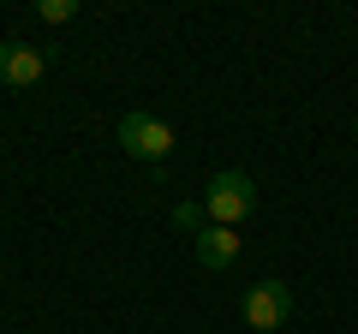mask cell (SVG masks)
Listing matches in <instances>:
<instances>
[{"label":"cell","mask_w":358,"mask_h":334,"mask_svg":"<svg viewBox=\"0 0 358 334\" xmlns=\"http://www.w3.org/2000/svg\"><path fill=\"white\" fill-rule=\"evenodd\" d=\"M251 209H257V185L239 167H227V173H215V180L203 185V215L215 221V227H239V221H251Z\"/></svg>","instance_id":"cell-1"},{"label":"cell","mask_w":358,"mask_h":334,"mask_svg":"<svg viewBox=\"0 0 358 334\" xmlns=\"http://www.w3.org/2000/svg\"><path fill=\"white\" fill-rule=\"evenodd\" d=\"M239 317H245V328H251V334H275L287 317H293V286H287L281 275H268V281L245 286V298H239Z\"/></svg>","instance_id":"cell-2"},{"label":"cell","mask_w":358,"mask_h":334,"mask_svg":"<svg viewBox=\"0 0 358 334\" xmlns=\"http://www.w3.org/2000/svg\"><path fill=\"white\" fill-rule=\"evenodd\" d=\"M120 143H126V155L162 167L167 155H173L179 138H173V126H167V119H155V114H126V119H120Z\"/></svg>","instance_id":"cell-3"},{"label":"cell","mask_w":358,"mask_h":334,"mask_svg":"<svg viewBox=\"0 0 358 334\" xmlns=\"http://www.w3.org/2000/svg\"><path fill=\"white\" fill-rule=\"evenodd\" d=\"M192 251H197V269H209V275L233 269V263H239V227H215V221H203L197 239H192Z\"/></svg>","instance_id":"cell-4"},{"label":"cell","mask_w":358,"mask_h":334,"mask_svg":"<svg viewBox=\"0 0 358 334\" xmlns=\"http://www.w3.org/2000/svg\"><path fill=\"white\" fill-rule=\"evenodd\" d=\"M42 72H48L42 48H30V42H0V84L30 90V84H42Z\"/></svg>","instance_id":"cell-5"},{"label":"cell","mask_w":358,"mask_h":334,"mask_svg":"<svg viewBox=\"0 0 358 334\" xmlns=\"http://www.w3.org/2000/svg\"><path fill=\"white\" fill-rule=\"evenodd\" d=\"M36 18H42V24H72V18H78V0H42Z\"/></svg>","instance_id":"cell-6"},{"label":"cell","mask_w":358,"mask_h":334,"mask_svg":"<svg viewBox=\"0 0 358 334\" xmlns=\"http://www.w3.org/2000/svg\"><path fill=\"white\" fill-rule=\"evenodd\" d=\"M173 221H179V227H192V233H197V227H203V209H192V203H179V209H173Z\"/></svg>","instance_id":"cell-7"}]
</instances>
